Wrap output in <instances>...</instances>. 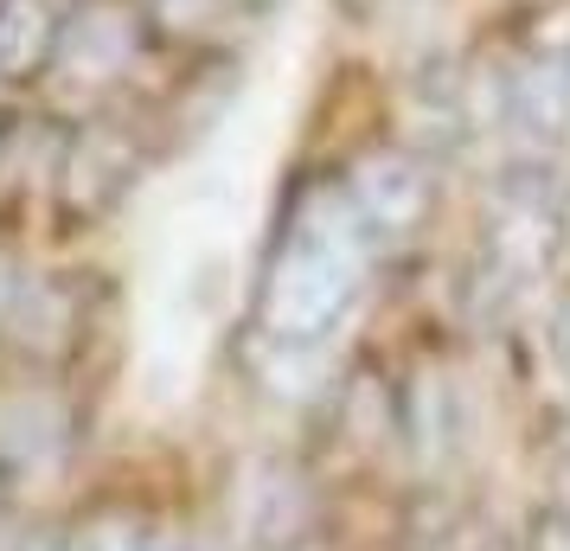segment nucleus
<instances>
[{"label":"nucleus","mask_w":570,"mask_h":551,"mask_svg":"<svg viewBox=\"0 0 570 551\" xmlns=\"http://www.w3.org/2000/svg\"><path fill=\"white\" fill-rule=\"evenodd\" d=\"M372 257H385L360 225L353 199L334 186H314L276 232V250L257 283V334L276 346H314L353 308Z\"/></svg>","instance_id":"obj_1"},{"label":"nucleus","mask_w":570,"mask_h":551,"mask_svg":"<svg viewBox=\"0 0 570 551\" xmlns=\"http://www.w3.org/2000/svg\"><path fill=\"white\" fill-rule=\"evenodd\" d=\"M90 315H97V295L78 269L65 276H32V283H13L7 302H0V341L13 346L32 366H58L71 360L90 334Z\"/></svg>","instance_id":"obj_2"},{"label":"nucleus","mask_w":570,"mask_h":551,"mask_svg":"<svg viewBox=\"0 0 570 551\" xmlns=\"http://www.w3.org/2000/svg\"><path fill=\"white\" fill-rule=\"evenodd\" d=\"M135 167H141V148L122 122H78V129L58 135V160H52V193L71 218H104L122 193L135 186Z\"/></svg>","instance_id":"obj_3"},{"label":"nucleus","mask_w":570,"mask_h":551,"mask_svg":"<svg viewBox=\"0 0 570 551\" xmlns=\"http://www.w3.org/2000/svg\"><path fill=\"white\" fill-rule=\"evenodd\" d=\"M135 46H141V20L122 0H78L65 7V32H58V78L83 83V90H104L135 65Z\"/></svg>","instance_id":"obj_4"},{"label":"nucleus","mask_w":570,"mask_h":551,"mask_svg":"<svg viewBox=\"0 0 570 551\" xmlns=\"http://www.w3.org/2000/svg\"><path fill=\"white\" fill-rule=\"evenodd\" d=\"M340 193L353 199L372 244L391 250V244H404L416 232V218L430 206V174L411 155H365V160H353V174L340 180Z\"/></svg>","instance_id":"obj_5"},{"label":"nucleus","mask_w":570,"mask_h":551,"mask_svg":"<svg viewBox=\"0 0 570 551\" xmlns=\"http://www.w3.org/2000/svg\"><path fill=\"white\" fill-rule=\"evenodd\" d=\"M71 449V417L52 397H20L0 411V488H27L46 481L52 469H65Z\"/></svg>","instance_id":"obj_6"},{"label":"nucleus","mask_w":570,"mask_h":551,"mask_svg":"<svg viewBox=\"0 0 570 551\" xmlns=\"http://www.w3.org/2000/svg\"><path fill=\"white\" fill-rule=\"evenodd\" d=\"M65 0H0V90H27L52 71Z\"/></svg>","instance_id":"obj_7"},{"label":"nucleus","mask_w":570,"mask_h":551,"mask_svg":"<svg viewBox=\"0 0 570 551\" xmlns=\"http://www.w3.org/2000/svg\"><path fill=\"white\" fill-rule=\"evenodd\" d=\"M52 551H160L155 525L141 520V513H129V506H90V513H78V520L58 532Z\"/></svg>","instance_id":"obj_8"},{"label":"nucleus","mask_w":570,"mask_h":551,"mask_svg":"<svg viewBox=\"0 0 570 551\" xmlns=\"http://www.w3.org/2000/svg\"><path fill=\"white\" fill-rule=\"evenodd\" d=\"M218 13H225V0H148V20L174 39H199Z\"/></svg>","instance_id":"obj_9"},{"label":"nucleus","mask_w":570,"mask_h":551,"mask_svg":"<svg viewBox=\"0 0 570 551\" xmlns=\"http://www.w3.org/2000/svg\"><path fill=\"white\" fill-rule=\"evenodd\" d=\"M532 551H570V520H544L532 532Z\"/></svg>","instance_id":"obj_10"},{"label":"nucleus","mask_w":570,"mask_h":551,"mask_svg":"<svg viewBox=\"0 0 570 551\" xmlns=\"http://www.w3.org/2000/svg\"><path fill=\"white\" fill-rule=\"evenodd\" d=\"M340 7H353V13H365V7H379V0H340Z\"/></svg>","instance_id":"obj_11"}]
</instances>
